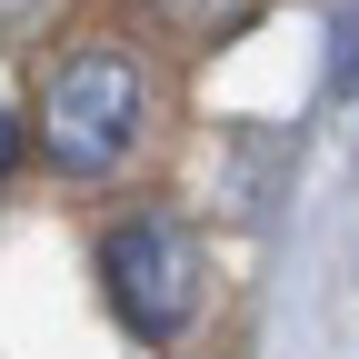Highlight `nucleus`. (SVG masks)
I'll use <instances>...</instances> for the list:
<instances>
[{
    "label": "nucleus",
    "instance_id": "obj_2",
    "mask_svg": "<svg viewBox=\"0 0 359 359\" xmlns=\"http://www.w3.org/2000/svg\"><path fill=\"white\" fill-rule=\"evenodd\" d=\"M100 280H110V309L140 339H180L200 320V290H210V269H200V240L180 230L170 210H130L100 230Z\"/></svg>",
    "mask_w": 359,
    "mask_h": 359
},
{
    "label": "nucleus",
    "instance_id": "obj_5",
    "mask_svg": "<svg viewBox=\"0 0 359 359\" xmlns=\"http://www.w3.org/2000/svg\"><path fill=\"white\" fill-rule=\"evenodd\" d=\"M11 170H20V120L0 110V180H11Z\"/></svg>",
    "mask_w": 359,
    "mask_h": 359
},
{
    "label": "nucleus",
    "instance_id": "obj_4",
    "mask_svg": "<svg viewBox=\"0 0 359 359\" xmlns=\"http://www.w3.org/2000/svg\"><path fill=\"white\" fill-rule=\"evenodd\" d=\"M40 20H50V0H0V40H30Z\"/></svg>",
    "mask_w": 359,
    "mask_h": 359
},
{
    "label": "nucleus",
    "instance_id": "obj_1",
    "mask_svg": "<svg viewBox=\"0 0 359 359\" xmlns=\"http://www.w3.org/2000/svg\"><path fill=\"white\" fill-rule=\"evenodd\" d=\"M30 140L60 180H110L130 150L150 140V70L120 50V40H80L40 70L30 100Z\"/></svg>",
    "mask_w": 359,
    "mask_h": 359
},
{
    "label": "nucleus",
    "instance_id": "obj_3",
    "mask_svg": "<svg viewBox=\"0 0 359 359\" xmlns=\"http://www.w3.org/2000/svg\"><path fill=\"white\" fill-rule=\"evenodd\" d=\"M140 11H150L170 40H200V50H210V40H240V30L259 20V0H140Z\"/></svg>",
    "mask_w": 359,
    "mask_h": 359
}]
</instances>
